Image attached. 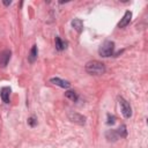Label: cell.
I'll return each mask as SVG.
<instances>
[{
	"label": "cell",
	"mask_w": 148,
	"mask_h": 148,
	"mask_svg": "<svg viewBox=\"0 0 148 148\" xmlns=\"http://www.w3.org/2000/svg\"><path fill=\"white\" fill-rule=\"evenodd\" d=\"M84 69L87 73L91 74V75H102L105 73V66L103 62L98 61V60H90L86 64Z\"/></svg>",
	"instance_id": "obj_1"
},
{
	"label": "cell",
	"mask_w": 148,
	"mask_h": 148,
	"mask_svg": "<svg viewBox=\"0 0 148 148\" xmlns=\"http://www.w3.org/2000/svg\"><path fill=\"white\" fill-rule=\"evenodd\" d=\"M113 51H114V43L112 40H105L98 49V53L103 58L111 57L113 54Z\"/></svg>",
	"instance_id": "obj_2"
},
{
	"label": "cell",
	"mask_w": 148,
	"mask_h": 148,
	"mask_svg": "<svg viewBox=\"0 0 148 148\" xmlns=\"http://www.w3.org/2000/svg\"><path fill=\"white\" fill-rule=\"evenodd\" d=\"M118 102H119V106H120V111H121L123 116L126 119L131 118V116H132V108H131L130 103L125 98H123V97H118Z\"/></svg>",
	"instance_id": "obj_3"
},
{
	"label": "cell",
	"mask_w": 148,
	"mask_h": 148,
	"mask_svg": "<svg viewBox=\"0 0 148 148\" xmlns=\"http://www.w3.org/2000/svg\"><path fill=\"white\" fill-rule=\"evenodd\" d=\"M68 119L75 124H79V125H84L86 124V117L77 113V112H74V111H69L68 114H67Z\"/></svg>",
	"instance_id": "obj_4"
},
{
	"label": "cell",
	"mask_w": 148,
	"mask_h": 148,
	"mask_svg": "<svg viewBox=\"0 0 148 148\" xmlns=\"http://www.w3.org/2000/svg\"><path fill=\"white\" fill-rule=\"evenodd\" d=\"M12 57V51L10 50H3L2 52H0V67L5 68Z\"/></svg>",
	"instance_id": "obj_5"
},
{
	"label": "cell",
	"mask_w": 148,
	"mask_h": 148,
	"mask_svg": "<svg viewBox=\"0 0 148 148\" xmlns=\"http://www.w3.org/2000/svg\"><path fill=\"white\" fill-rule=\"evenodd\" d=\"M50 82H51L52 84H56V86H58V87H60V88H65V89H68V88L71 87V83H69L68 81L62 80V79H60V77H51V79H50Z\"/></svg>",
	"instance_id": "obj_6"
},
{
	"label": "cell",
	"mask_w": 148,
	"mask_h": 148,
	"mask_svg": "<svg viewBox=\"0 0 148 148\" xmlns=\"http://www.w3.org/2000/svg\"><path fill=\"white\" fill-rule=\"evenodd\" d=\"M131 18H132V12H131V10H127V12L124 14L123 18H120V21H119V23H118V28H125V27L131 22Z\"/></svg>",
	"instance_id": "obj_7"
},
{
	"label": "cell",
	"mask_w": 148,
	"mask_h": 148,
	"mask_svg": "<svg viewBox=\"0 0 148 148\" xmlns=\"http://www.w3.org/2000/svg\"><path fill=\"white\" fill-rule=\"evenodd\" d=\"M10 88L9 87H2L0 89V96L3 103H9V96H10Z\"/></svg>",
	"instance_id": "obj_8"
},
{
	"label": "cell",
	"mask_w": 148,
	"mask_h": 148,
	"mask_svg": "<svg viewBox=\"0 0 148 148\" xmlns=\"http://www.w3.org/2000/svg\"><path fill=\"white\" fill-rule=\"evenodd\" d=\"M37 54H38V50H37V45H32L29 54H28V61L29 62H35V60L37 59Z\"/></svg>",
	"instance_id": "obj_9"
},
{
	"label": "cell",
	"mask_w": 148,
	"mask_h": 148,
	"mask_svg": "<svg viewBox=\"0 0 148 148\" xmlns=\"http://www.w3.org/2000/svg\"><path fill=\"white\" fill-rule=\"evenodd\" d=\"M67 47V43L65 40H62L59 36H56V49L58 51H62Z\"/></svg>",
	"instance_id": "obj_10"
},
{
	"label": "cell",
	"mask_w": 148,
	"mask_h": 148,
	"mask_svg": "<svg viewBox=\"0 0 148 148\" xmlns=\"http://www.w3.org/2000/svg\"><path fill=\"white\" fill-rule=\"evenodd\" d=\"M72 25H73V28H74L77 32H81V31L83 30V22H82V20H80V18H74V20L72 21Z\"/></svg>",
	"instance_id": "obj_11"
},
{
	"label": "cell",
	"mask_w": 148,
	"mask_h": 148,
	"mask_svg": "<svg viewBox=\"0 0 148 148\" xmlns=\"http://www.w3.org/2000/svg\"><path fill=\"white\" fill-rule=\"evenodd\" d=\"M105 136H106V139L109 140V141H116L119 136H118V134H117V132L114 131V130H109L106 133H105Z\"/></svg>",
	"instance_id": "obj_12"
},
{
	"label": "cell",
	"mask_w": 148,
	"mask_h": 148,
	"mask_svg": "<svg viewBox=\"0 0 148 148\" xmlns=\"http://www.w3.org/2000/svg\"><path fill=\"white\" fill-rule=\"evenodd\" d=\"M65 96H66L68 99L73 101V102H76V101H77V94H76L75 91H73V90H67V91L65 92Z\"/></svg>",
	"instance_id": "obj_13"
},
{
	"label": "cell",
	"mask_w": 148,
	"mask_h": 148,
	"mask_svg": "<svg viewBox=\"0 0 148 148\" xmlns=\"http://www.w3.org/2000/svg\"><path fill=\"white\" fill-rule=\"evenodd\" d=\"M116 132H117L118 136H120V138H125L127 135V130H126V126L125 125H120L118 127V130H116Z\"/></svg>",
	"instance_id": "obj_14"
},
{
	"label": "cell",
	"mask_w": 148,
	"mask_h": 148,
	"mask_svg": "<svg viewBox=\"0 0 148 148\" xmlns=\"http://www.w3.org/2000/svg\"><path fill=\"white\" fill-rule=\"evenodd\" d=\"M114 123H116V117L112 116V114H108V121H106V124H109V125H113Z\"/></svg>",
	"instance_id": "obj_15"
},
{
	"label": "cell",
	"mask_w": 148,
	"mask_h": 148,
	"mask_svg": "<svg viewBox=\"0 0 148 148\" xmlns=\"http://www.w3.org/2000/svg\"><path fill=\"white\" fill-rule=\"evenodd\" d=\"M28 124H29V125H30L31 127H34V126H35V125L37 124V120H36V119H35L34 117H30V118L28 119Z\"/></svg>",
	"instance_id": "obj_16"
},
{
	"label": "cell",
	"mask_w": 148,
	"mask_h": 148,
	"mask_svg": "<svg viewBox=\"0 0 148 148\" xmlns=\"http://www.w3.org/2000/svg\"><path fill=\"white\" fill-rule=\"evenodd\" d=\"M12 3V1H3V5L5 6H8V5H10Z\"/></svg>",
	"instance_id": "obj_17"
}]
</instances>
